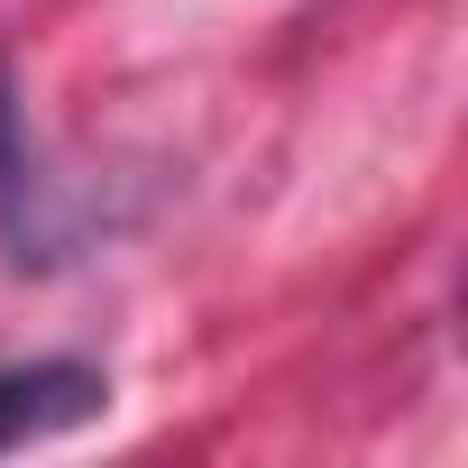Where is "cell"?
I'll list each match as a JSON object with an SVG mask.
<instances>
[{"label":"cell","mask_w":468,"mask_h":468,"mask_svg":"<svg viewBox=\"0 0 468 468\" xmlns=\"http://www.w3.org/2000/svg\"><path fill=\"white\" fill-rule=\"evenodd\" d=\"M19 193H28V156H19V101H10V74H0V211L19 229Z\"/></svg>","instance_id":"7a4b0ae2"},{"label":"cell","mask_w":468,"mask_h":468,"mask_svg":"<svg viewBox=\"0 0 468 468\" xmlns=\"http://www.w3.org/2000/svg\"><path fill=\"white\" fill-rule=\"evenodd\" d=\"M111 404V377L83 358H28V367H0V450H28L56 431H83Z\"/></svg>","instance_id":"6da1fadb"}]
</instances>
